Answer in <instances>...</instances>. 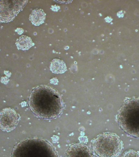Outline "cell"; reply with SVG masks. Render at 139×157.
Instances as JSON below:
<instances>
[{
    "label": "cell",
    "mask_w": 139,
    "mask_h": 157,
    "mask_svg": "<svg viewBox=\"0 0 139 157\" xmlns=\"http://www.w3.org/2000/svg\"><path fill=\"white\" fill-rule=\"evenodd\" d=\"M31 110L38 117L53 119L59 117L64 109V103L56 90L45 85L33 88L28 99Z\"/></svg>",
    "instance_id": "6da1fadb"
},
{
    "label": "cell",
    "mask_w": 139,
    "mask_h": 157,
    "mask_svg": "<svg viewBox=\"0 0 139 157\" xmlns=\"http://www.w3.org/2000/svg\"><path fill=\"white\" fill-rule=\"evenodd\" d=\"M116 120L122 130L130 136L139 138V98L125 101Z\"/></svg>",
    "instance_id": "7a4b0ae2"
},
{
    "label": "cell",
    "mask_w": 139,
    "mask_h": 157,
    "mask_svg": "<svg viewBox=\"0 0 139 157\" xmlns=\"http://www.w3.org/2000/svg\"><path fill=\"white\" fill-rule=\"evenodd\" d=\"M93 151L99 157H118L123 148L122 142L115 133L99 134L92 143Z\"/></svg>",
    "instance_id": "3957f363"
},
{
    "label": "cell",
    "mask_w": 139,
    "mask_h": 157,
    "mask_svg": "<svg viewBox=\"0 0 139 157\" xmlns=\"http://www.w3.org/2000/svg\"><path fill=\"white\" fill-rule=\"evenodd\" d=\"M12 157H58L53 148L37 139L25 140L13 149Z\"/></svg>",
    "instance_id": "277c9868"
},
{
    "label": "cell",
    "mask_w": 139,
    "mask_h": 157,
    "mask_svg": "<svg viewBox=\"0 0 139 157\" xmlns=\"http://www.w3.org/2000/svg\"><path fill=\"white\" fill-rule=\"evenodd\" d=\"M27 2V1H0V22L13 21Z\"/></svg>",
    "instance_id": "5b68a950"
},
{
    "label": "cell",
    "mask_w": 139,
    "mask_h": 157,
    "mask_svg": "<svg viewBox=\"0 0 139 157\" xmlns=\"http://www.w3.org/2000/svg\"><path fill=\"white\" fill-rule=\"evenodd\" d=\"M19 118V115L14 109L5 108L0 111V128L4 131H12L17 127Z\"/></svg>",
    "instance_id": "8992f818"
},
{
    "label": "cell",
    "mask_w": 139,
    "mask_h": 157,
    "mask_svg": "<svg viewBox=\"0 0 139 157\" xmlns=\"http://www.w3.org/2000/svg\"><path fill=\"white\" fill-rule=\"evenodd\" d=\"M65 157H94L91 149L83 143L71 145L66 153Z\"/></svg>",
    "instance_id": "52a82bcc"
},
{
    "label": "cell",
    "mask_w": 139,
    "mask_h": 157,
    "mask_svg": "<svg viewBox=\"0 0 139 157\" xmlns=\"http://www.w3.org/2000/svg\"><path fill=\"white\" fill-rule=\"evenodd\" d=\"M46 14L43 10L36 9L33 11L30 15L29 20L35 25H39L44 22Z\"/></svg>",
    "instance_id": "ba28073f"
},
{
    "label": "cell",
    "mask_w": 139,
    "mask_h": 157,
    "mask_svg": "<svg viewBox=\"0 0 139 157\" xmlns=\"http://www.w3.org/2000/svg\"><path fill=\"white\" fill-rule=\"evenodd\" d=\"M18 49L25 51L29 49L33 45L32 40L30 37L23 36L17 39L16 43Z\"/></svg>",
    "instance_id": "9c48e42d"
},
{
    "label": "cell",
    "mask_w": 139,
    "mask_h": 157,
    "mask_svg": "<svg viewBox=\"0 0 139 157\" xmlns=\"http://www.w3.org/2000/svg\"><path fill=\"white\" fill-rule=\"evenodd\" d=\"M50 69L53 73L59 74L64 73L66 71V67L65 63L62 60L54 59L51 63Z\"/></svg>",
    "instance_id": "30bf717a"
},
{
    "label": "cell",
    "mask_w": 139,
    "mask_h": 157,
    "mask_svg": "<svg viewBox=\"0 0 139 157\" xmlns=\"http://www.w3.org/2000/svg\"><path fill=\"white\" fill-rule=\"evenodd\" d=\"M122 157H139V153L131 149L125 152Z\"/></svg>",
    "instance_id": "8fae6325"
},
{
    "label": "cell",
    "mask_w": 139,
    "mask_h": 157,
    "mask_svg": "<svg viewBox=\"0 0 139 157\" xmlns=\"http://www.w3.org/2000/svg\"><path fill=\"white\" fill-rule=\"evenodd\" d=\"M16 32H17V33H18V34L20 35L22 33H23L24 30L23 29H22L21 28H18L16 30Z\"/></svg>",
    "instance_id": "7c38bea8"
}]
</instances>
